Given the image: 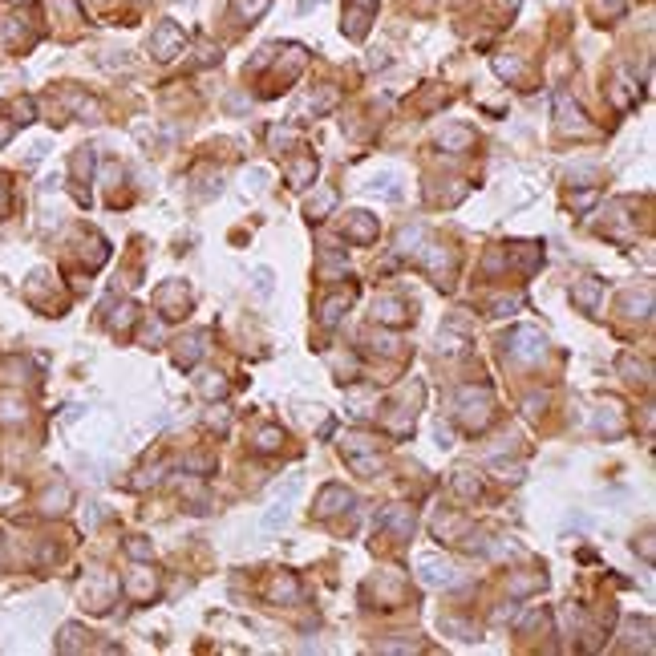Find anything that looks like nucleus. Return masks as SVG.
<instances>
[{
	"instance_id": "obj_1",
	"label": "nucleus",
	"mask_w": 656,
	"mask_h": 656,
	"mask_svg": "<svg viewBox=\"0 0 656 656\" xmlns=\"http://www.w3.org/2000/svg\"><path fill=\"white\" fill-rule=\"evenodd\" d=\"M511 356H539L543 352V337L539 332H515V345H511Z\"/></svg>"
},
{
	"instance_id": "obj_2",
	"label": "nucleus",
	"mask_w": 656,
	"mask_h": 656,
	"mask_svg": "<svg viewBox=\"0 0 656 656\" xmlns=\"http://www.w3.org/2000/svg\"><path fill=\"white\" fill-rule=\"evenodd\" d=\"M426 579L430 583H454V568L450 563H426Z\"/></svg>"
},
{
	"instance_id": "obj_3",
	"label": "nucleus",
	"mask_w": 656,
	"mask_h": 656,
	"mask_svg": "<svg viewBox=\"0 0 656 656\" xmlns=\"http://www.w3.org/2000/svg\"><path fill=\"white\" fill-rule=\"evenodd\" d=\"M280 441H284V434H276V430H263V434H260V450H276Z\"/></svg>"
}]
</instances>
